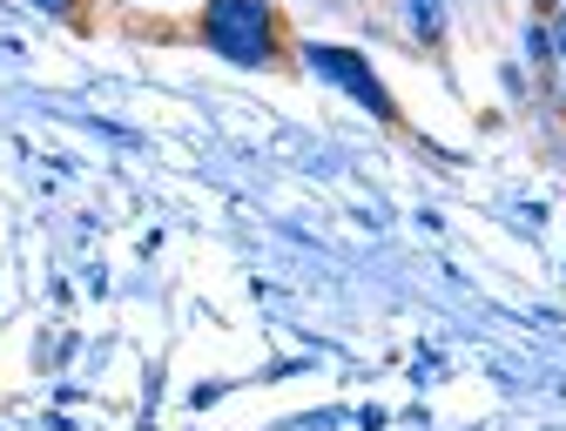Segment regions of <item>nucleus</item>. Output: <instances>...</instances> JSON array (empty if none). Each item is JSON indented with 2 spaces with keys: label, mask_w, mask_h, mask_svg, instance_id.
<instances>
[{
  "label": "nucleus",
  "mask_w": 566,
  "mask_h": 431,
  "mask_svg": "<svg viewBox=\"0 0 566 431\" xmlns=\"http://www.w3.org/2000/svg\"><path fill=\"white\" fill-rule=\"evenodd\" d=\"M209 48L230 61H270V8L263 0H209Z\"/></svg>",
  "instance_id": "obj_1"
},
{
  "label": "nucleus",
  "mask_w": 566,
  "mask_h": 431,
  "mask_svg": "<svg viewBox=\"0 0 566 431\" xmlns=\"http://www.w3.org/2000/svg\"><path fill=\"white\" fill-rule=\"evenodd\" d=\"M304 54H311L317 75H331L337 88H350V95H358L371 115H398V108H391V95L378 88V75H371V67H365L358 54H344V48H304Z\"/></svg>",
  "instance_id": "obj_2"
},
{
  "label": "nucleus",
  "mask_w": 566,
  "mask_h": 431,
  "mask_svg": "<svg viewBox=\"0 0 566 431\" xmlns=\"http://www.w3.org/2000/svg\"><path fill=\"white\" fill-rule=\"evenodd\" d=\"M439 21H446V14H439V0H411V28H418L424 41L439 34Z\"/></svg>",
  "instance_id": "obj_3"
},
{
  "label": "nucleus",
  "mask_w": 566,
  "mask_h": 431,
  "mask_svg": "<svg viewBox=\"0 0 566 431\" xmlns=\"http://www.w3.org/2000/svg\"><path fill=\"white\" fill-rule=\"evenodd\" d=\"M546 48H553V54H559V61H566V21H559V28H553V41H546Z\"/></svg>",
  "instance_id": "obj_4"
},
{
  "label": "nucleus",
  "mask_w": 566,
  "mask_h": 431,
  "mask_svg": "<svg viewBox=\"0 0 566 431\" xmlns=\"http://www.w3.org/2000/svg\"><path fill=\"white\" fill-rule=\"evenodd\" d=\"M34 8H67V0H34Z\"/></svg>",
  "instance_id": "obj_5"
}]
</instances>
